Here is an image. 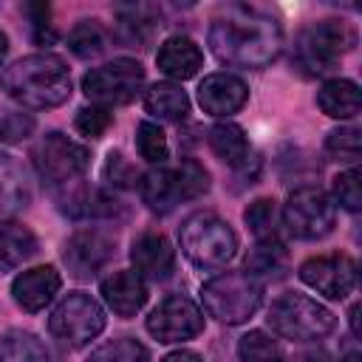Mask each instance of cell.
Wrapping results in <instances>:
<instances>
[{"instance_id": "cell-4", "label": "cell", "mask_w": 362, "mask_h": 362, "mask_svg": "<svg viewBox=\"0 0 362 362\" xmlns=\"http://www.w3.org/2000/svg\"><path fill=\"white\" fill-rule=\"evenodd\" d=\"M201 300L209 317L226 325L246 322L263 303V286L246 272H226L201 286Z\"/></svg>"}, {"instance_id": "cell-29", "label": "cell", "mask_w": 362, "mask_h": 362, "mask_svg": "<svg viewBox=\"0 0 362 362\" xmlns=\"http://www.w3.org/2000/svg\"><path fill=\"white\" fill-rule=\"evenodd\" d=\"M238 359L240 362H283V351L269 334L249 331L238 342Z\"/></svg>"}, {"instance_id": "cell-40", "label": "cell", "mask_w": 362, "mask_h": 362, "mask_svg": "<svg viewBox=\"0 0 362 362\" xmlns=\"http://www.w3.org/2000/svg\"><path fill=\"white\" fill-rule=\"evenodd\" d=\"M348 317H351V331H354V337H359V305H354Z\"/></svg>"}, {"instance_id": "cell-11", "label": "cell", "mask_w": 362, "mask_h": 362, "mask_svg": "<svg viewBox=\"0 0 362 362\" xmlns=\"http://www.w3.org/2000/svg\"><path fill=\"white\" fill-rule=\"evenodd\" d=\"M147 331L158 342H184L204 331V314L189 297L173 294V297H164L150 311Z\"/></svg>"}, {"instance_id": "cell-16", "label": "cell", "mask_w": 362, "mask_h": 362, "mask_svg": "<svg viewBox=\"0 0 362 362\" xmlns=\"http://www.w3.org/2000/svg\"><path fill=\"white\" fill-rule=\"evenodd\" d=\"M59 286H62V277H59V272L54 266H34V269H28V272L14 277L11 294H14V303L23 311L37 314L57 297Z\"/></svg>"}, {"instance_id": "cell-20", "label": "cell", "mask_w": 362, "mask_h": 362, "mask_svg": "<svg viewBox=\"0 0 362 362\" xmlns=\"http://www.w3.org/2000/svg\"><path fill=\"white\" fill-rule=\"evenodd\" d=\"M139 192H141V201L153 209V212H170L175 204H181V187H178V178H175V167L167 170V167H153L141 175L139 181Z\"/></svg>"}, {"instance_id": "cell-41", "label": "cell", "mask_w": 362, "mask_h": 362, "mask_svg": "<svg viewBox=\"0 0 362 362\" xmlns=\"http://www.w3.org/2000/svg\"><path fill=\"white\" fill-rule=\"evenodd\" d=\"M6 54H8V40H6V34L0 31V65H3V59H6Z\"/></svg>"}, {"instance_id": "cell-18", "label": "cell", "mask_w": 362, "mask_h": 362, "mask_svg": "<svg viewBox=\"0 0 362 362\" xmlns=\"http://www.w3.org/2000/svg\"><path fill=\"white\" fill-rule=\"evenodd\" d=\"M31 204V184L23 164L0 150V221L23 212Z\"/></svg>"}, {"instance_id": "cell-22", "label": "cell", "mask_w": 362, "mask_h": 362, "mask_svg": "<svg viewBox=\"0 0 362 362\" xmlns=\"http://www.w3.org/2000/svg\"><path fill=\"white\" fill-rule=\"evenodd\" d=\"M37 252V238L17 221H0V272L23 266Z\"/></svg>"}, {"instance_id": "cell-3", "label": "cell", "mask_w": 362, "mask_h": 362, "mask_svg": "<svg viewBox=\"0 0 362 362\" xmlns=\"http://www.w3.org/2000/svg\"><path fill=\"white\" fill-rule=\"evenodd\" d=\"M178 243L198 269H221L238 252V235L215 212H192L178 229Z\"/></svg>"}, {"instance_id": "cell-38", "label": "cell", "mask_w": 362, "mask_h": 362, "mask_svg": "<svg viewBox=\"0 0 362 362\" xmlns=\"http://www.w3.org/2000/svg\"><path fill=\"white\" fill-rule=\"evenodd\" d=\"M161 362H204L195 351H173V354H167Z\"/></svg>"}, {"instance_id": "cell-26", "label": "cell", "mask_w": 362, "mask_h": 362, "mask_svg": "<svg viewBox=\"0 0 362 362\" xmlns=\"http://www.w3.org/2000/svg\"><path fill=\"white\" fill-rule=\"evenodd\" d=\"M243 221L257 240H277V235H280V209L272 198L252 201L243 212Z\"/></svg>"}, {"instance_id": "cell-10", "label": "cell", "mask_w": 362, "mask_h": 362, "mask_svg": "<svg viewBox=\"0 0 362 362\" xmlns=\"http://www.w3.org/2000/svg\"><path fill=\"white\" fill-rule=\"evenodd\" d=\"M144 85V68L136 59L119 57L113 62H105L85 74L82 90L90 102L110 107V105H127L136 99V93Z\"/></svg>"}, {"instance_id": "cell-35", "label": "cell", "mask_w": 362, "mask_h": 362, "mask_svg": "<svg viewBox=\"0 0 362 362\" xmlns=\"http://www.w3.org/2000/svg\"><path fill=\"white\" fill-rule=\"evenodd\" d=\"M110 122H113V116L102 105H90V107H82L76 113V130L82 136H88V139H99L110 127Z\"/></svg>"}, {"instance_id": "cell-31", "label": "cell", "mask_w": 362, "mask_h": 362, "mask_svg": "<svg viewBox=\"0 0 362 362\" xmlns=\"http://www.w3.org/2000/svg\"><path fill=\"white\" fill-rule=\"evenodd\" d=\"M136 147H139V153H141L144 161L158 164V167H161V164L167 161V156H170L167 136H164V130H161L158 124H153V122H141V124L136 127Z\"/></svg>"}, {"instance_id": "cell-1", "label": "cell", "mask_w": 362, "mask_h": 362, "mask_svg": "<svg viewBox=\"0 0 362 362\" xmlns=\"http://www.w3.org/2000/svg\"><path fill=\"white\" fill-rule=\"evenodd\" d=\"M209 48L223 65L266 68L283 51V28L255 8H232L209 25Z\"/></svg>"}, {"instance_id": "cell-32", "label": "cell", "mask_w": 362, "mask_h": 362, "mask_svg": "<svg viewBox=\"0 0 362 362\" xmlns=\"http://www.w3.org/2000/svg\"><path fill=\"white\" fill-rule=\"evenodd\" d=\"M175 178H178L184 201H192V198H198V195H204L209 189V175H206V170L195 158H184L175 167Z\"/></svg>"}, {"instance_id": "cell-9", "label": "cell", "mask_w": 362, "mask_h": 362, "mask_svg": "<svg viewBox=\"0 0 362 362\" xmlns=\"http://www.w3.org/2000/svg\"><path fill=\"white\" fill-rule=\"evenodd\" d=\"M280 221L294 238L317 240L334 229L337 209H334V201L320 187H300L286 198Z\"/></svg>"}, {"instance_id": "cell-2", "label": "cell", "mask_w": 362, "mask_h": 362, "mask_svg": "<svg viewBox=\"0 0 362 362\" xmlns=\"http://www.w3.org/2000/svg\"><path fill=\"white\" fill-rule=\"evenodd\" d=\"M0 88L23 107L48 110L71 96V71L57 54H31L3 71Z\"/></svg>"}, {"instance_id": "cell-15", "label": "cell", "mask_w": 362, "mask_h": 362, "mask_svg": "<svg viewBox=\"0 0 362 362\" xmlns=\"http://www.w3.org/2000/svg\"><path fill=\"white\" fill-rule=\"evenodd\" d=\"M130 260L139 277L167 280L175 269V249L161 232H141L130 246Z\"/></svg>"}, {"instance_id": "cell-17", "label": "cell", "mask_w": 362, "mask_h": 362, "mask_svg": "<svg viewBox=\"0 0 362 362\" xmlns=\"http://www.w3.org/2000/svg\"><path fill=\"white\" fill-rule=\"evenodd\" d=\"M102 297L119 317H133L147 303V283L136 272H113L102 280Z\"/></svg>"}, {"instance_id": "cell-28", "label": "cell", "mask_w": 362, "mask_h": 362, "mask_svg": "<svg viewBox=\"0 0 362 362\" xmlns=\"http://www.w3.org/2000/svg\"><path fill=\"white\" fill-rule=\"evenodd\" d=\"M68 48L82 57V59H90V57H99L105 51V31L96 20H82L71 28L68 34Z\"/></svg>"}, {"instance_id": "cell-6", "label": "cell", "mask_w": 362, "mask_h": 362, "mask_svg": "<svg viewBox=\"0 0 362 362\" xmlns=\"http://www.w3.org/2000/svg\"><path fill=\"white\" fill-rule=\"evenodd\" d=\"M269 325L274 334L294 339V342H311L322 339L337 328V317L317 300L300 291L280 294L269 308Z\"/></svg>"}, {"instance_id": "cell-8", "label": "cell", "mask_w": 362, "mask_h": 362, "mask_svg": "<svg viewBox=\"0 0 362 362\" xmlns=\"http://www.w3.org/2000/svg\"><path fill=\"white\" fill-rule=\"evenodd\" d=\"M102 328H105V311L85 291H71L68 297H62L48 317V331L71 348L88 345L102 334Z\"/></svg>"}, {"instance_id": "cell-19", "label": "cell", "mask_w": 362, "mask_h": 362, "mask_svg": "<svg viewBox=\"0 0 362 362\" xmlns=\"http://www.w3.org/2000/svg\"><path fill=\"white\" fill-rule=\"evenodd\" d=\"M156 62H158V71L167 74L170 79H189L198 74L201 62H204V54L201 48L189 40V37H170L161 42L158 54H156Z\"/></svg>"}, {"instance_id": "cell-27", "label": "cell", "mask_w": 362, "mask_h": 362, "mask_svg": "<svg viewBox=\"0 0 362 362\" xmlns=\"http://www.w3.org/2000/svg\"><path fill=\"white\" fill-rule=\"evenodd\" d=\"M246 274H252L255 280L257 277H272V274H280L286 269V249L280 240H257L255 249H249L246 255Z\"/></svg>"}, {"instance_id": "cell-42", "label": "cell", "mask_w": 362, "mask_h": 362, "mask_svg": "<svg viewBox=\"0 0 362 362\" xmlns=\"http://www.w3.org/2000/svg\"><path fill=\"white\" fill-rule=\"evenodd\" d=\"M339 362H359V351H348V354H345Z\"/></svg>"}, {"instance_id": "cell-37", "label": "cell", "mask_w": 362, "mask_h": 362, "mask_svg": "<svg viewBox=\"0 0 362 362\" xmlns=\"http://www.w3.org/2000/svg\"><path fill=\"white\" fill-rule=\"evenodd\" d=\"M136 178H139V175H136L133 164H130L122 153H107V161H105V181H107V184L124 189V187H133Z\"/></svg>"}, {"instance_id": "cell-33", "label": "cell", "mask_w": 362, "mask_h": 362, "mask_svg": "<svg viewBox=\"0 0 362 362\" xmlns=\"http://www.w3.org/2000/svg\"><path fill=\"white\" fill-rule=\"evenodd\" d=\"M325 150H328V156H334V158H339V161H356L359 153H362L359 130H356V127L331 130L328 139H325Z\"/></svg>"}, {"instance_id": "cell-12", "label": "cell", "mask_w": 362, "mask_h": 362, "mask_svg": "<svg viewBox=\"0 0 362 362\" xmlns=\"http://www.w3.org/2000/svg\"><path fill=\"white\" fill-rule=\"evenodd\" d=\"M300 280L331 300H342L356 286V263H354V257L339 255V252L317 255L300 266Z\"/></svg>"}, {"instance_id": "cell-25", "label": "cell", "mask_w": 362, "mask_h": 362, "mask_svg": "<svg viewBox=\"0 0 362 362\" xmlns=\"http://www.w3.org/2000/svg\"><path fill=\"white\" fill-rule=\"evenodd\" d=\"M0 362H51L42 339L28 331H8L0 339Z\"/></svg>"}, {"instance_id": "cell-5", "label": "cell", "mask_w": 362, "mask_h": 362, "mask_svg": "<svg viewBox=\"0 0 362 362\" xmlns=\"http://www.w3.org/2000/svg\"><path fill=\"white\" fill-rule=\"evenodd\" d=\"M354 31L339 20H320L303 28L291 48V62L305 76H322L328 74L337 59L354 48Z\"/></svg>"}, {"instance_id": "cell-39", "label": "cell", "mask_w": 362, "mask_h": 362, "mask_svg": "<svg viewBox=\"0 0 362 362\" xmlns=\"http://www.w3.org/2000/svg\"><path fill=\"white\" fill-rule=\"evenodd\" d=\"M297 362H331V359H328L325 351H308V354L297 356Z\"/></svg>"}, {"instance_id": "cell-21", "label": "cell", "mask_w": 362, "mask_h": 362, "mask_svg": "<svg viewBox=\"0 0 362 362\" xmlns=\"http://www.w3.org/2000/svg\"><path fill=\"white\" fill-rule=\"evenodd\" d=\"M317 105L331 119H354L362 107L359 85L351 79H328L317 90Z\"/></svg>"}, {"instance_id": "cell-34", "label": "cell", "mask_w": 362, "mask_h": 362, "mask_svg": "<svg viewBox=\"0 0 362 362\" xmlns=\"http://www.w3.org/2000/svg\"><path fill=\"white\" fill-rule=\"evenodd\" d=\"M334 198L348 212H356L362 206V175L356 167H351L334 178Z\"/></svg>"}, {"instance_id": "cell-36", "label": "cell", "mask_w": 362, "mask_h": 362, "mask_svg": "<svg viewBox=\"0 0 362 362\" xmlns=\"http://www.w3.org/2000/svg\"><path fill=\"white\" fill-rule=\"evenodd\" d=\"M31 130H34V119L28 113L8 110V113L0 116V141H6V144H14V141L28 139Z\"/></svg>"}, {"instance_id": "cell-24", "label": "cell", "mask_w": 362, "mask_h": 362, "mask_svg": "<svg viewBox=\"0 0 362 362\" xmlns=\"http://www.w3.org/2000/svg\"><path fill=\"white\" fill-rule=\"evenodd\" d=\"M144 110L164 122H178L189 113L187 93L173 82H156L144 90Z\"/></svg>"}, {"instance_id": "cell-23", "label": "cell", "mask_w": 362, "mask_h": 362, "mask_svg": "<svg viewBox=\"0 0 362 362\" xmlns=\"http://www.w3.org/2000/svg\"><path fill=\"white\" fill-rule=\"evenodd\" d=\"M209 147L229 167H246L249 156H252V147H249L243 127H238L232 122H221L209 130Z\"/></svg>"}, {"instance_id": "cell-7", "label": "cell", "mask_w": 362, "mask_h": 362, "mask_svg": "<svg viewBox=\"0 0 362 362\" xmlns=\"http://www.w3.org/2000/svg\"><path fill=\"white\" fill-rule=\"evenodd\" d=\"M34 167L40 173V178L51 187H68L74 181L82 178V173L90 164V153L85 144L68 139L65 133H45L34 150H31Z\"/></svg>"}, {"instance_id": "cell-30", "label": "cell", "mask_w": 362, "mask_h": 362, "mask_svg": "<svg viewBox=\"0 0 362 362\" xmlns=\"http://www.w3.org/2000/svg\"><path fill=\"white\" fill-rule=\"evenodd\" d=\"M88 362H150L147 356V348L130 337H122V339H110L105 345H99Z\"/></svg>"}, {"instance_id": "cell-13", "label": "cell", "mask_w": 362, "mask_h": 362, "mask_svg": "<svg viewBox=\"0 0 362 362\" xmlns=\"http://www.w3.org/2000/svg\"><path fill=\"white\" fill-rule=\"evenodd\" d=\"M116 252V243L105 235V232H96V229H85V232H76L68 243H65V266L68 272L76 277V280H90L96 277L113 257Z\"/></svg>"}, {"instance_id": "cell-14", "label": "cell", "mask_w": 362, "mask_h": 362, "mask_svg": "<svg viewBox=\"0 0 362 362\" xmlns=\"http://www.w3.org/2000/svg\"><path fill=\"white\" fill-rule=\"evenodd\" d=\"M249 99V88L235 74H209L198 85V102L209 116H232Z\"/></svg>"}]
</instances>
